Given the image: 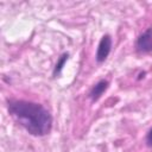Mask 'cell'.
<instances>
[{"label":"cell","instance_id":"cell-2","mask_svg":"<svg viewBox=\"0 0 152 152\" xmlns=\"http://www.w3.org/2000/svg\"><path fill=\"white\" fill-rule=\"evenodd\" d=\"M112 50V38L109 34H104L102 36L99 45H97V50H96V62L97 63H102L107 59L108 55L110 53Z\"/></svg>","mask_w":152,"mask_h":152},{"label":"cell","instance_id":"cell-4","mask_svg":"<svg viewBox=\"0 0 152 152\" xmlns=\"http://www.w3.org/2000/svg\"><path fill=\"white\" fill-rule=\"evenodd\" d=\"M107 88H108V81L107 80H101L96 84H94V87L91 88V90L89 93V96H90L91 101L93 102L97 101L102 96V94L107 90Z\"/></svg>","mask_w":152,"mask_h":152},{"label":"cell","instance_id":"cell-3","mask_svg":"<svg viewBox=\"0 0 152 152\" xmlns=\"http://www.w3.org/2000/svg\"><path fill=\"white\" fill-rule=\"evenodd\" d=\"M137 50L141 53L152 52V27H148L138 37Z\"/></svg>","mask_w":152,"mask_h":152},{"label":"cell","instance_id":"cell-1","mask_svg":"<svg viewBox=\"0 0 152 152\" xmlns=\"http://www.w3.org/2000/svg\"><path fill=\"white\" fill-rule=\"evenodd\" d=\"M7 109L13 119L31 135L44 137L50 133L52 116L43 104L11 99L7 101Z\"/></svg>","mask_w":152,"mask_h":152},{"label":"cell","instance_id":"cell-6","mask_svg":"<svg viewBox=\"0 0 152 152\" xmlns=\"http://www.w3.org/2000/svg\"><path fill=\"white\" fill-rule=\"evenodd\" d=\"M146 144L147 146L152 147V128L148 131V133L146 134Z\"/></svg>","mask_w":152,"mask_h":152},{"label":"cell","instance_id":"cell-5","mask_svg":"<svg viewBox=\"0 0 152 152\" xmlns=\"http://www.w3.org/2000/svg\"><path fill=\"white\" fill-rule=\"evenodd\" d=\"M68 57H69V55L65 52V53H63V55L59 57V59L57 61V63H56V65H55V68H53V72H52V75H53L55 77L61 74V71H62V69H63L65 62L68 61Z\"/></svg>","mask_w":152,"mask_h":152}]
</instances>
